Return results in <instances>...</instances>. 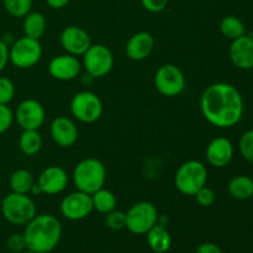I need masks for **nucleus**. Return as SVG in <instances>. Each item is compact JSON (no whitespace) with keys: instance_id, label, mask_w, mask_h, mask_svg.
Returning <instances> with one entry per match:
<instances>
[{"instance_id":"f257e3e1","label":"nucleus","mask_w":253,"mask_h":253,"mask_svg":"<svg viewBox=\"0 0 253 253\" xmlns=\"http://www.w3.org/2000/svg\"><path fill=\"white\" fill-rule=\"evenodd\" d=\"M200 109L208 123L220 128H229L241 121L245 104L241 93L234 85L215 83L203 93Z\"/></svg>"},{"instance_id":"f03ea898","label":"nucleus","mask_w":253,"mask_h":253,"mask_svg":"<svg viewBox=\"0 0 253 253\" xmlns=\"http://www.w3.org/2000/svg\"><path fill=\"white\" fill-rule=\"evenodd\" d=\"M24 237L26 249L37 253L53 251L62 237V225L56 216L49 214L36 215L25 225Z\"/></svg>"},{"instance_id":"7ed1b4c3","label":"nucleus","mask_w":253,"mask_h":253,"mask_svg":"<svg viewBox=\"0 0 253 253\" xmlns=\"http://www.w3.org/2000/svg\"><path fill=\"white\" fill-rule=\"evenodd\" d=\"M105 166L96 158H85L76 166L73 182L77 189L86 194H93L105 184Z\"/></svg>"},{"instance_id":"20e7f679","label":"nucleus","mask_w":253,"mask_h":253,"mask_svg":"<svg viewBox=\"0 0 253 253\" xmlns=\"http://www.w3.org/2000/svg\"><path fill=\"white\" fill-rule=\"evenodd\" d=\"M1 214L10 224L22 226L36 216V205L27 194L11 192L1 200Z\"/></svg>"},{"instance_id":"39448f33","label":"nucleus","mask_w":253,"mask_h":253,"mask_svg":"<svg viewBox=\"0 0 253 253\" xmlns=\"http://www.w3.org/2000/svg\"><path fill=\"white\" fill-rule=\"evenodd\" d=\"M208 169L200 161H188L178 168L174 177L177 189L184 195H195L207 185Z\"/></svg>"},{"instance_id":"423d86ee","label":"nucleus","mask_w":253,"mask_h":253,"mask_svg":"<svg viewBox=\"0 0 253 253\" xmlns=\"http://www.w3.org/2000/svg\"><path fill=\"white\" fill-rule=\"evenodd\" d=\"M157 222V208L150 202L136 203L126 212V229L135 235H146Z\"/></svg>"},{"instance_id":"0eeeda50","label":"nucleus","mask_w":253,"mask_h":253,"mask_svg":"<svg viewBox=\"0 0 253 253\" xmlns=\"http://www.w3.org/2000/svg\"><path fill=\"white\" fill-rule=\"evenodd\" d=\"M42 57V46L39 40L24 36L17 39L9 48V61L21 69L31 68Z\"/></svg>"},{"instance_id":"6e6552de","label":"nucleus","mask_w":253,"mask_h":253,"mask_svg":"<svg viewBox=\"0 0 253 253\" xmlns=\"http://www.w3.org/2000/svg\"><path fill=\"white\" fill-rule=\"evenodd\" d=\"M71 111L81 123H95L103 114V103L93 91H79L72 99Z\"/></svg>"},{"instance_id":"1a4fd4ad","label":"nucleus","mask_w":253,"mask_h":253,"mask_svg":"<svg viewBox=\"0 0 253 253\" xmlns=\"http://www.w3.org/2000/svg\"><path fill=\"white\" fill-rule=\"evenodd\" d=\"M156 89L165 96H177L184 90L185 77L175 64H163L155 76Z\"/></svg>"},{"instance_id":"9d476101","label":"nucleus","mask_w":253,"mask_h":253,"mask_svg":"<svg viewBox=\"0 0 253 253\" xmlns=\"http://www.w3.org/2000/svg\"><path fill=\"white\" fill-rule=\"evenodd\" d=\"M84 68L93 78H101L110 73L114 66V56L110 49L100 43L91 44L83 54Z\"/></svg>"},{"instance_id":"9b49d317","label":"nucleus","mask_w":253,"mask_h":253,"mask_svg":"<svg viewBox=\"0 0 253 253\" xmlns=\"http://www.w3.org/2000/svg\"><path fill=\"white\" fill-rule=\"evenodd\" d=\"M14 118L22 130H39L44 123L46 113L40 101L26 99L19 104Z\"/></svg>"},{"instance_id":"f8f14e48","label":"nucleus","mask_w":253,"mask_h":253,"mask_svg":"<svg viewBox=\"0 0 253 253\" xmlns=\"http://www.w3.org/2000/svg\"><path fill=\"white\" fill-rule=\"evenodd\" d=\"M93 210L94 207L91 195L81 192V190L68 194L61 203L62 215L66 219L73 220V221L89 216Z\"/></svg>"},{"instance_id":"ddd939ff","label":"nucleus","mask_w":253,"mask_h":253,"mask_svg":"<svg viewBox=\"0 0 253 253\" xmlns=\"http://www.w3.org/2000/svg\"><path fill=\"white\" fill-rule=\"evenodd\" d=\"M61 44L69 54L83 56L91 46V40L88 32L82 27L68 26L62 31Z\"/></svg>"},{"instance_id":"4468645a","label":"nucleus","mask_w":253,"mask_h":253,"mask_svg":"<svg viewBox=\"0 0 253 253\" xmlns=\"http://www.w3.org/2000/svg\"><path fill=\"white\" fill-rule=\"evenodd\" d=\"M82 64L73 54H61L51 59L48 72L54 79L62 82L73 81L81 73Z\"/></svg>"},{"instance_id":"2eb2a0df","label":"nucleus","mask_w":253,"mask_h":253,"mask_svg":"<svg viewBox=\"0 0 253 253\" xmlns=\"http://www.w3.org/2000/svg\"><path fill=\"white\" fill-rule=\"evenodd\" d=\"M229 54L231 62L239 69H253V37L245 34L239 39L232 40Z\"/></svg>"},{"instance_id":"dca6fc26","label":"nucleus","mask_w":253,"mask_h":253,"mask_svg":"<svg viewBox=\"0 0 253 253\" xmlns=\"http://www.w3.org/2000/svg\"><path fill=\"white\" fill-rule=\"evenodd\" d=\"M68 184V175L62 167L52 166L42 170L40 174L37 185L43 194L54 195L63 192Z\"/></svg>"},{"instance_id":"f3484780","label":"nucleus","mask_w":253,"mask_h":253,"mask_svg":"<svg viewBox=\"0 0 253 253\" xmlns=\"http://www.w3.org/2000/svg\"><path fill=\"white\" fill-rule=\"evenodd\" d=\"M205 156L209 165H211L212 167H226L234 157V145L226 137L214 138L208 145Z\"/></svg>"},{"instance_id":"a211bd4d","label":"nucleus","mask_w":253,"mask_h":253,"mask_svg":"<svg viewBox=\"0 0 253 253\" xmlns=\"http://www.w3.org/2000/svg\"><path fill=\"white\" fill-rule=\"evenodd\" d=\"M52 138L61 147H71L78 140V128L71 119L58 116L54 119L49 127Z\"/></svg>"},{"instance_id":"6ab92c4d","label":"nucleus","mask_w":253,"mask_h":253,"mask_svg":"<svg viewBox=\"0 0 253 253\" xmlns=\"http://www.w3.org/2000/svg\"><path fill=\"white\" fill-rule=\"evenodd\" d=\"M155 39L150 32H137L132 35L125 47L126 56L132 61H143L147 58L153 51Z\"/></svg>"},{"instance_id":"aec40b11","label":"nucleus","mask_w":253,"mask_h":253,"mask_svg":"<svg viewBox=\"0 0 253 253\" xmlns=\"http://www.w3.org/2000/svg\"><path fill=\"white\" fill-rule=\"evenodd\" d=\"M147 244L155 253H166L172 246V237L163 225L157 224L146 234Z\"/></svg>"},{"instance_id":"412c9836","label":"nucleus","mask_w":253,"mask_h":253,"mask_svg":"<svg viewBox=\"0 0 253 253\" xmlns=\"http://www.w3.org/2000/svg\"><path fill=\"white\" fill-rule=\"evenodd\" d=\"M227 190H229V194L234 199H251L253 197V179L249 175H236V177H234L229 182Z\"/></svg>"},{"instance_id":"4be33fe9","label":"nucleus","mask_w":253,"mask_h":253,"mask_svg":"<svg viewBox=\"0 0 253 253\" xmlns=\"http://www.w3.org/2000/svg\"><path fill=\"white\" fill-rule=\"evenodd\" d=\"M22 27H24L25 36L31 37V39L35 40H40L43 36L44 31H46V17H44L43 14H41V12L30 11L29 14L24 17Z\"/></svg>"},{"instance_id":"5701e85b","label":"nucleus","mask_w":253,"mask_h":253,"mask_svg":"<svg viewBox=\"0 0 253 253\" xmlns=\"http://www.w3.org/2000/svg\"><path fill=\"white\" fill-rule=\"evenodd\" d=\"M34 184V175L27 169H17L10 175L9 185L11 192L14 193L29 194Z\"/></svg>"},{"instance_id":"b1692460","label":"nucleus","mask_w":253,"mask_h":253,"mask_svg":"<svg viewBox=\"0 0 253 253\" xmlns=\"http://www.w3.org/2000/svg\"><path fill=\"white\" fill-rule=\"evenodd\" d=\"M19 147L26 156H35L42 147V137L37 130H24L19 138Z\"/></svg>"},{"instance_id":"393cba45","label":"nucleus","mask_w":253,"mask_h":253,"mask_svg":"<svg viewBox=\"0 0 253 253\" xmlns=\"http://www.w3.org/2000/svg\"><path fill=\"white\" fill-rule=\"evenodd\" d=\"M91 200H93L94 210L101 212V214H108L116 209V197L113 192L108 189L96 190L95 193L91 194Z\"/></svg>"},{"instance_id":"a878e982","label":"nucleus","mask_w":253,"mask_h":253,"mask_svg":"<svg viewBox=\"0 0 253 253\" xmlns=\"http://www.w3.org/2000/svg\"><path fill=\"white\" fill-rule=\"evenodd\" d=\"M220 31L225 37L232 41V40H236L242 35H245L246 29H245L242 20H240L239 17L226 16L220 22Z\"/></svg>"},{"instance_id":"bb28decb","label":"nucleus","mask_w":253,"mask_h":253,"mask_svg":"<svg viewBox=\"0 0 253 253\" xmlns=\"http://www.w3.org/2000/svg\"><path fill=\"white\" fill-rule=\"evenodd\" d=\"M7 14L14 17H25L32 7V0H2Z\"/></svg>"},{"instance_id":"cd10ccee","label":"nucleus","mask_w":253,"mask_h":253,"mask_svg":"<svg viewBox=\"0 0 253 253\" xmlns=\"http://www.w3.org/2000/svg\"><path fill=\"white\" fill-rule=\"evenodd\" d=\"M105 224L113 231H121L126 227V214L121 210H113L106 214Z\"/></svg>"},{"instance_id":"c85d7f7f","label":"nucleus","mask_w":253,"mask_h":253,"mask_svg":"<svg viewBox=\"0 0 253 253\" xmlns=\"http://www.w3.org/2000/svg\"><path fill=\"white\" fill-rule=\"evenodd\" d=\"M240 152L241 156L247 161V162L253 165V128L252 130L246 131L241 136L239 142Z\"/></svg>"},{"instance_id":"c756f323","label":"nucleus","mask_w":253,"mask_h":253,"mask_svg":"<svg viewBox=\"0 0 253 253\" xmlns=\"http://www.w3.org/2000/svg\"><path fill=\"white\" fill-rule=\"evenodd\" d=\"M15 96V85L7 77H0V104L9 105Z\"/></svg>"},{"instance_id":"7c9ffc66","label":"nucleus","mask_w":253,"mask_h":253,"mask_svg":"<svg viewBox=\"0 0 253 253\" xmlns=\"http://www.w3.org/2000/svg\"><path fill=\"white\" fill-rule=\"evenodd\" d=\"M195 198H197V202L200 207L203 208H209L211 207L215 203V192L212 189L208 187H203L202 189H199L195 194Z\"/></svg>"},{"instance_id":"2f4dec72","label":"nucleus","mask_w":253,"mask_h":253,"mask_svg":"<svg viewBox=\"0 0 253 253\" xmlns=\"http://www.w3.org/2000/svg\"><path fill=\"white\" fill-rule=\"evenodd\" d=\"M12 121H14V114L11 109L7 105L0 104V135L6 132L11 127Z\"/></svg>"},{"instance_id":"473e14b6","label":"nucleus","mask_w":253,"mask_h":253,"mask_svg":"<svg viewBox=\"0 0 253 253\" xmlns=\"http://www.w3.org/2000/svg\"><path fill=\"white\" fill-rule=\"evenodd\" d=\"M7 249L14 253H22L26 251V241L22 234H14L7 239L6 241Z\"/></svg>"},{"instance_id":"72a5a7b5","label":"nucleus","mask_w":253,"mask_h":253,"mask_svg":"<svg viewBox=\"0 0 253 253\" xmlns=\"http://www.w3.org/2000/svg\"><path fill=\"white\" fill-rule=\"evenodd\" d=\"M141 4L147 11L161 12L167 7L168 0H141Z\"/></svg>"},{"instance_id":"f704fd0d","label":"nucleus","mask_w":253,"mask_h":253,"mask_svg":"<svg viewBox=\"0 0 253 253\" xmlns=\"http://www.w3.org/2000/svg\"><path fill=\"white\" fill-rule=\"evenodd\" d=\"M9 62V47L2 40H0V73L5 69Z\"/></svg>"},{"instance_id":"c9c22d12","label":"nucleus","mask_w":253,"mask_h":253,"mask_svg":"<svg viewBox=\"0 0 253 253\" xmlns=\"http://www.w3.org/2000/svg\"><path fill=\"white\" fill-rule=\"evenodd\" d=\"M195 253H222L221 249L212 242H205L197 249Z\"/></svg>"},{"instance_id":"e433bc0d","label":"nucleus","mask_w":253,"mask_h":253,"mask_svg":"<svg viewBox=\"0 0 253 253\" xmlns=\"http://www.w3.org/2000/svg\"><path fill=\"white\" fill-rule=\"evenodd\" d=\"M46 2L52 9H62L68 4L69 0H46Z\"/></svg>"},{"instance_id":"4c0bfd02","label":"nucleus","mask_w":253,"mask_h":253,"mask_svg":"<svg viewBox=\"0 0 253 253\" xmlns=\"http://www.w3.org/2000/svg\"><path fill=\"white\" fill-rule=\"evenodd\" d=\"M30 193H32V194H42V190L40 189V187L39 185H37V183L36 184H34L32 185V188H31V190H30Z\"/></svg>"},{"instance_id":"58836bf2","label":"nucleus","mask_w":253,"mask_h":253,"mask_svg":"<svg viewBox=\"0 0 253 253\" xmlns=\"http://www.w3.org/2000/svg\"><path fill=\"white\" fill-rule=\"evenodd\" d=\"M22 253H37V252H34V251H30V250H26V251H24Z\"/></svg>"}]
</instances>
